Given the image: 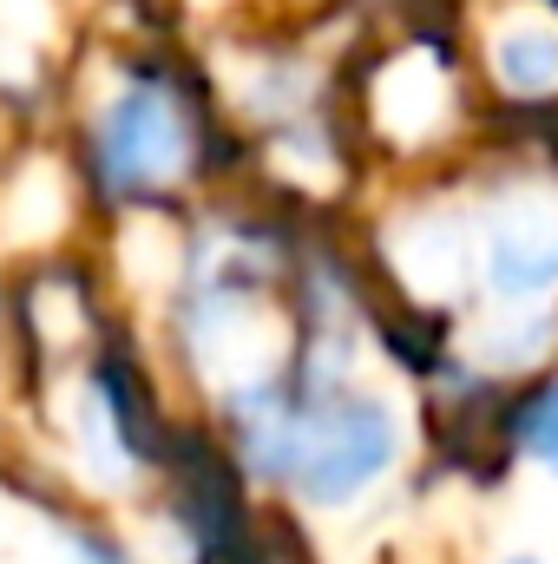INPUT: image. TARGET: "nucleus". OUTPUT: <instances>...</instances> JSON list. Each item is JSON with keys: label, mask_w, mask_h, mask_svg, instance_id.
<instances>
[{"label": "nucleus", "mask_w": 558, "mask_h": 564, "mask_svg": "<svg viewBox=\"0 0 558 564\" xmlns=\"http://www.w3.org/2000/svg\"><path fill=\"white\" fill-rule=\"evenodd\" d=\"M506 564H546V558H533V552H519V558H506Z\"/></svg>", "instance_id": "1a4fd4ad"}, {"label": "nucleus", "mask_w": 558, "mask_h": 564, "mask_svg": "<svg viewBox=\"0 0 558 564\" xmlns=\"http://www.w3.org/2000/svg\"><path fill=\"white\" fill-rule=\"evenodd\" d=\"M66 545H73L79 564H132V552H126L106 525H93V519H66Z\"/></svg>", "instance_id": "6e6552de"}, {"label": "nucleus", "mask_w": 558, "mask_h": 564, "mask_svg": "<svg viewBox=\"0 0 558 564\" xmlns=\"http://www.w3.org/2000/svg\"><path fill=\"white\" fill-rule=\"evenodd\" d=\"M204 106L158 53H132L86 106L73 132L79 197L99 217H139L171 204L204 171Z\"/></svg>", "instance_id": "f257e3e1"}, {"label": "nucleus", "mask_w": 558, "mask_h": 564, "mask_svg": "<svg viewBox=\"0 0 558 564\" xmlns=\"http://www.w3.org/2000/svg\"><path fill=\"white\" fill-rule=\"evenodd\" d=\"M79 408L93 414L99 440L126 459V466H164L178 426L164 421V401L144 375L139 341L126 335V322H99L86 355H79Z\"/></svg>", "instance_id": "7ed1b4c3"}, {"label": "nucleus", "mask_w": 558, "mask_h": 564, "mask_svg": "<svg viewBox=\"0 0 558 564\" xmlns=\"http://www.w3.org/2000/svg\"><path fill=\"white\" fill-rule=\"evenodd\" d=\"M513 433H519V446H526L539 466H552V473H558V381H546V388L519 408Z\"/></svg>", "instance_id": "0eeeda50"}, {"label": "nucleus", "mask_w": 558, "mask_h": 564, "mask_svg": "<svg viewBox=\"0 0 558 564\" xmlns=\"http://www.w3.org/2000/svg\"><path fill=\"white\" fill-rule=\"evenodd\" d=\"M401 453L395 414L375 394H309L302 421H296V459H289V486L309 506H348L355 492H368Z\"/></svg>", "instance_id": "f03ea898"}, {"label": "nucleus", "mask_w": 558, "mask_h": 564, "mask_svg": "<svg viewBox=\"0 0 558 564\" xmlns=\"http://www.w3.org/2000/svg\"><path fill=\"white\" fill-rule=\"evenodd\" d=\"M480 270L493 295H546L558 282V197H513L493 210L486 224V250H480Z\"/></svg>", "instance_id": "39448f33"}, {"label": "nucleus", "mask_w": 558, "mask_h": 564, "mask_svg": "<svg viewBox=\"0 0 558 564\" xmlns=\"http://www.w3.org/2000/svg\"><path fill=\"white\" fill-rule=\"evenodd\" d=\"M164 473H171V492H178V525L191 539V558L197 564L257 558V525H250V506H244V466L211 433L178 426Z\"/></svg>", "instance_id": "20e7f679"}, {"label": "nucleus", "mask_w": 558, "mask_h": 564, "mask_svg": "<svg viewBox=\"0 0 558 564\" xmlns=\"http://www.w3.org/2000/svg\"><path fill=\"white\" fill-rule=\"evenodd\" d=\"M486 59H493V79L513 99H552L558 93V13H546V7L506 13L493 26V40H486Z\"/></svg>", "instance_id": "423d86ee"}]
</instances>
